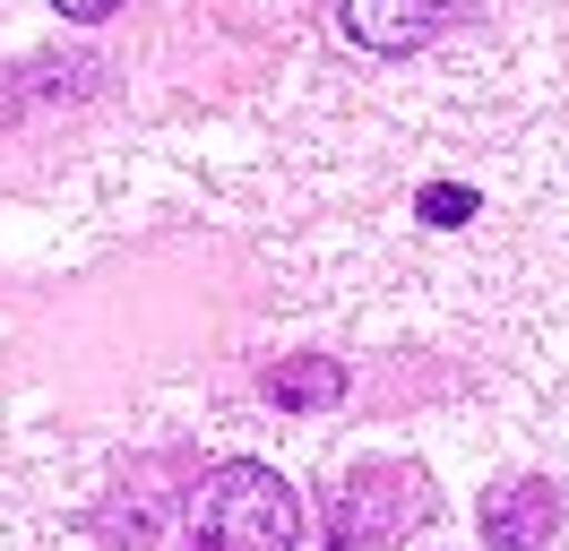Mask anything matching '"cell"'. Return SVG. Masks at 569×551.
<instances>
[{
  "instance_id": "7",
  "label": "cell",
  "mask_w": 569,
  "mask_h": 551,
  "mask_svg": "<svg viewBox=\"0 0 569 551\" xmlns=\"http://www.w3.org/2000/svg\"><path fill=\"white\" fill-rule=\"evenodd\" d=\"M52 9H61V18H78V27H96V18H112L121 0H52Z\"/></svg>"
},
{
  "instance_id": "6",
  "label": "cell",
  "mask_w": 569,
  "mask_h": 551,
  "mask_svg": "<svg viewBox=\"0 0 569 551\" xmlns=\"http://www.w3.org/2000/svg\"><path fill=\"white\" fill-rule=\"evenodd\" d=\"M466 216H475V199H466L458 181H431L423 190V224H466Z\"/></svg>"
},
{
  "instance_id": "2",
  "label": "cell",
  "mask_w": 569,
  "mask_h": 551,
  "mask_svg": "<svg viewBox=\"0 0 569 551\" xmlns=\"http://www.w3.org/2000/svg\"><path fill=\"white\" fill-rule=\"evenodd\" d=\"M423 517V474L415 465H362L328 491V551H389Z\"/></svg>"
},
{
  "instance_id": "1",
  "label": "cell",
  "mask_w": 569,
  "mask_h": 551,
  "mask_svg": "<svg viewBox=\"0 0 569 551\" xmlns=\"http://www.w3.org/2000/svg\"><path fill=\"white\" fill-rule=\"evenodd\" d=\"M302 543V500L277 465H216L190 491V551H293Z\"/></svg>"
},
{
  "instance_id": "5",
  "label": "cell",
  "mask_w": 569,
  "mask_h": 551,
  "mask_svg": "<svg viewBox=\"0 0 569 551\" xmlns=\"http://www.w3.org/2000/svg\"><path fill=\"white\" fill-rule=\"evenodd\" d=\"M337 397H346V362L337 353H284V362H268V405L337 413Z\"/></svg>"
},
{
  "instance_id": "3",
  "label": "cell",
  "mask_w": 569,
  "mask_h": 551,
  "mask_svg": "<svg viewBox=\"0 0 569 551\" xmlns=\"http://www.w3.org/2000/svg\"><path fill=\"white\" fill-rule=\"evenodd\" d=\"M337 27L371 61H406L440 34V0H337Z\"/></svg>"
},
{
  "instance_id": "4",
  "label": "cell",
  "mask_w": 569,
  "mask_h": 551,
  "mask_svg": "<svg viewBox=\"0 0 569 551\" xmlns=\"http://www.w3.org/2000/svg\"><path fill=\"white\" fill-rule=\"evenodd\" d=\"M552 525H561V491L535 482V474L500 482L492 500H483V543H492V551H543V543H552Z\"/></svg>"
}]
</instances>
